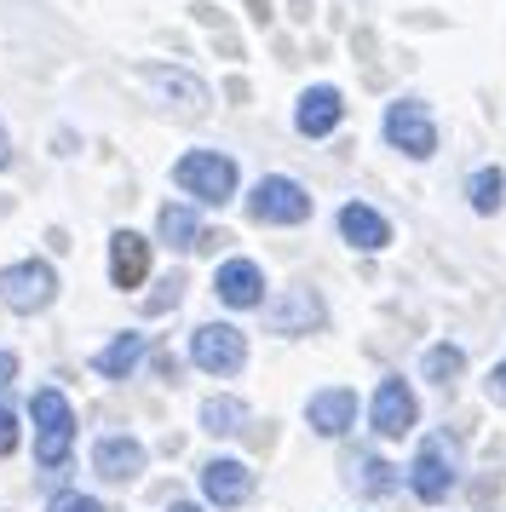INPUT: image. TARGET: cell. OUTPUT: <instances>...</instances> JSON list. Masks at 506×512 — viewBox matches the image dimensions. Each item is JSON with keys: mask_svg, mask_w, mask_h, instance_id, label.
Returning a JSON list of instances; mask_svg holds the SVG:
<instances>
[{"mask_svg": "<svg viewBox=\"0 0 506 512\" xmlns=\"http://www.w3.org/2000/svg\"><path fill=\"white\" fill-rule=\"evenodd\" d=\"M144 346H150L144 334H115L110 346L98 351V363H92V369L104 374V380H127V369H133L138 357H144Z\"/></svg>", "mask_w": 506, "mask_h": 512, "instance_id": "cell-18", "label": "cell"}, {"mask_svg": "<svg viewBox=\"0 0 506 512\" xmlns=\"http://www.w3.org/2000/svg\"><path fill=\"white\" fill-rule=\"evenodd\" d=\"M190 363L207 374H236L248 363V340L236 334L230 323H202L190 334Z\"/></svg>", "mask_w": 506, "mask_h": 512, "instance_id": "cell-4", "label": "cell"}, {"mask_svg": "<svg viewBox=\"0 0 506 512\" xmlns=\"http://www.w3.org/2000/svg\"><path fill=\"white\" fill-rule=\"evenodd\" d=\"M242 420H248V403H242V397H207L202 403V426L213 432V438L242 432Z\"/></svg>", "mask_w": 506, "mask_h": 512, "instance_id": "cell-20", "label": "cell"}, {"mask_svg": "<svg viewBox=\"0 0 506 512\" xmlns=\"http://www.w3.org/2000/svg\"><path fill=\"white\" fill-rule=\"evenodd\" d=\"M322 300L317 288H288L276 305H265V323H271V334H311V328H322Z\"/></svg>", "mask_w": 506, "mask_h": 512, "instance_id": "cell-8", "label": "cell"}, {"mask_svg": "<svg viewBox=\"0 0 506 512\" xmlns=\"http://www.w3.org/2000/svg\"><path fill=\"white\" fill-rule=\"evenodd\" d=\"M213 288H219V300H225L230 311H253V305L265 300V271H259L253 259H225L219 277H213Z\"/></svg>", "mask_w": 506, "mask_h": 512, "instance_id": "cell-10", "label": "cell"}, {"mask_svg": "<svg viewBox=\"0 0 506 512\" xmlns=\"http://www.w3.org/2000/svg\"><path fill=\"white\" fill-rule=\"evenodd\" d=\"M202 489L213 507H242L253 495V472L242 461H207L202 466Z\"/></svg>", "mask_w": 506, "mask_h": 512, "instance_id": "cell-12", "label": "cell"}, {"mask_svg": "<svg viewBox=\"0 0 506 512\" xmlns=\"http://www.w3.org/2000/svg\"><path fill=\"white\" fill-rule=\"evenodd\" d=\"M92 466H98L104 478H115V484H127V478L144 472V443H138V438H98Z\"/></svg>", "mask_w": 506, "mask_h": 512, "instance_id": "cell-16", "label": "cell"}, {"mask_svg": "<svg viewBox=\"0 0 506 512\" xmlns=\"http://www.w3.org/2000/svg\"><path fill=\"white\" fill-rule=\"evenodd\" d=\"M340 236L351 242V248H363V254H380V248L391 242V225L374 208H363V202H345L340 208Z\"/></svg>", "mask_w": 506, "mask_h": 512, "instance_id": "cell-14", "label": "cell"}, {"mask_svg": "<svg viewBox=\"0 0 506 512\" xmlns=\"http://www.w3.org/2000/svg\"><path fill=\"white\" fill-rule=\"evenodd\" d=\"M144 271H150V242H144L138 231H115V242H110V277H115V288H138Z\"/></svg>", "mask_w": 506, "mask_h": 512, "instance_id": "cell-15", "label": "cell"}, {"mask_svg": "<svg viewBox=\"0 0 506 512\" xmlns=\"http://www.w3.org/2000/svg\"><path fill=\"white\" fill-rule=\"evenodd\" d=\"M6 156H12V139H6V127H0V167H6Z\"/></svg>", "mask_w": 506, "mask_h": 512, "instance_id": "cell-29", "label": "cell"}, {"mask_svg": "<svg viewBox=\"0 0 506 512\" xmlns=\"http://www.w3.org/2000/svg\"><path fill=\"white\" fill-rule=\"evenodd\" d=\"M414 420H420V403H414L409 380H380V392H374V432L403 438V432H414Z\"/></svg>", "mask_w": 506, "mask_h": 512, "instance_id": "cell-9", "label": "cell"}, {"mask_svg": "<svg viewBox=\"0 0 506 512\" xmlns=\"http://www.w3.org/2000/svg\"><path fill=\"white\" fill-rule=\"evenodd\" d=\"M179 288H184L179 277H173V282H161V294H156V300H150V311H167V305L179 300Z\"/></svg>", "mask_w": 506, "mask_h": 512, "instance_id": "cell-26", "label": "cell"}, {"mask_svg": "<svg viewBox=\"0 0 506 512\" xmlns=\"http://www.w3.org/2000/svg\"><path fill=\"white\" fill-rule=\"evenodd\" d=\"M144 81L156 87V93L179 98V110H207V87L196 75H179V70H144Z\"/></svg>", "mask_w": 506, "mask_h": 512, "instance_id": "cell-19", "label": "cell"}, {"mask_svg": "<svg viewBox=\"0 0 506 512\" xmlns=\"http://www.w3.org/2000/svg\"><path fill=\"white\" fill-rule=\"evenodd\" d=\"M12 449H18V415L0 403V455H12Z\"/></svg>", "mask_w": 506, "mask_h": 512, "instance_id": "cell-24", "label": "cell"}, {"mask_svg": "<svg viewBox=\"0 0 506 512\" xmlns=\"http://www.w3.org/2000/svg\"><path fill=\"white\" fill-rule=\"evenodd\" d=\"M386 139H391V150H403V156H414V162H426V156L437 150V127H432V116H426V104H414V98L391 104L386 110Z\"/></svg>", "mask_w": 506, "mask_h": 512, "instance_id": "cell-7", "label": "cell"}, {"mask_svg": "<svg viewBox=\"0 0 506 512\" xmlns=\"http://www.w3.org/2000/svg\"><path fill=\"white\" fill-rule=\"evenodd\" d=\"M345 116V98L334 93V87H311V93L299 98V110H294V127L305 133V139H322V133H334Z\"/></svg>", "mask_w": 506, "mask_h": 512, "instance_id": "cell-13", "label": "cell"}, {"mask_svg": "<svg viewBox=\"0 0 506 512\" xmlns=\"http://www.w3.org/2000/svg\"><path fill=\"white\" fill-rule=\"evenodd\" d=\"M489 397H495V403H506V363L489 374Z\"/></svg>", "mask_w": 506, "mask_h": 512, "instance_id": "cell-28", "label": "cell"}, {"mask_svg": "<svg viewBox=\"0 0 506 512\" xmlns=\"http://www.w3.org/2000/svg\"><path fill=\"white\" fill-rule=\"evenodd\" d=\"M52 294H58V277L41 259H23L12 271H0V305H12V311H46Z\"/></svg>", "mask_w": 506, "mask_h": 512, "instance_id": "cell-6", "label": "cell"}, {"mask_svg": "<svg viewBox=\"0 0 506 512\" xmlns=\"http://www.w3.org/2000/svg\"><path fill=\"white\" fill-rule=\"evenodd\" d=\"M35 426H41V438H35V461L52 472H64V461H69V443H75V409H69V397H58V392H35Z\"/></svg>", "mask_w": 506, "mask_h": 512, "instance_id": "cell-2", "label": "cell"}, {"mask_svg": "<svg viewBox=\"0 0 506 512\" xmlns=\"http://www.w3.org/2000/svg\"><path fill=\"white\" fill-rule=\"evenodd\" d=\"M357 489H368V495H391V489H397V466L363 455V461H357Z\"/></svg>", "mask_w": 506, "mask_h": 512, "instance_id": "cell-23", "label": "cell"}, {"mask_svg": "<svg viewBox=\"0 0 506 512\" xmlns=\"http://www.w3.org/2000/svg\"><path fill=\"white\" fill-rule=\"evenodd\" d=\"M173 179H179V190H190L196 202H207V208H225L230 196H236V162L219 156V150H190V156H179Z\"/></svg>", "mask_w": 506, "mask_h": 512, "instance_id": "cell-1", "label": "cell"}, {"mask_svg": "<svg viewBox=\"0 0 506 512\" xmlns=\"http://www.w3.org/2000/svg\"><path fill=\"white\" fill-rule=\"evenodd\" d=\"M305 420H311V432H322V438H345L351 420H357V392L328 386V392H317L305 403Z\"/></svg>", "mask_w": 506, "mask_h": 512, "instance_id": "cell-11", "label": "cell"}, {"mask_svg": "<svg viewBox=\"0 0 506 512\" xmlns=\"http://www.w3.org/2000/svg\"><path fill=\"white\" fill-rule=\"evenodd\" d=\"M420 369H426V380H432V386H455L460 369H466V351H460V346H432Z\"/></svg>", "mask_w": 506, "mask_h": 512, "instance_id": "cell-22", "label": "cell"}, {"mask_svg": "<svg viewBox=\"0 0 506 512\" xmlns=\"http://www.w3.org/2000/svg\"><path fill=\"white\" fill-rule=\"evenodd\" d=\"M12 380H18V357H12V351H0V386H12Z\"/></svg>", "mask_w": 506, "mask_h": 512, "instance_id": "cell-27", "label": "cell"}, {"mask_svg": "<svg viewBox=\"0 0 506 512\" xmlns=\"http://www.w3.org/2000/svg\"><path fill=\"white\" fill-rule=\"evenodd\" d=\"M248 213L259 219V225H305V219H311V196H305L299 179L271 173V179H259V185H253Z\"/></svg>", "mask_w": 506, "mask_h": 512, "instance_id": "cell-3", "label": "cell"}, {"mask_svg": "<svg viewBox=\"0 0 506 512\" xmlns=\"http://www.w3.org/2000/svg\"><path fill=\"white\" fill-rule=\"evenodd\" d=\"M173 512H202V507H173Z\"/></svg>", "mask_w": 506, "mask_h": 512, "instance_id": "cell-30", "label": "cell"}, {"mask_svg": "<svg viewBox=\"0 0 506 512\" xmlns=\"http://www.w3.org/2000/svg\"><path fill=\"white\" fill-rule=\"evenodd\" d=\"M46 512H104V507H98L92 495H58V501H52Z\"/></svg>", "mask_w": 506, "mask_h": 512, "instance_id": "cell-25", "label": "cell"}, {"mask_svg": "<svg viewBox=\"0 0 506 512\" xmlns=\"http://www.w3.org/2000/svg\"><path fill=\"white\" fill-rule=\"evenodd\" d=\"M409 484L420 501H449V489H455V443L449 438H426L420 443V455L409 466Z\"/></svg>", "mask_w": 506, "mask_h": 512, "instance_id": "cell-5", "label": "cell"}, {"mask_svg": "<svg viewBox=\"0 0 506 512\" xmlns=\"http://www.w3.org/2000/svg\"><path fill=\"white\" fill-rule=\"evenodd\" d=\"M156 225H161V242H167V248H179V254H190V248H213V231H202L196 208H179V202H167Z\"/></svg>", "mask_w": 506, "mask_h": 512, "instance_id": "cell-17", "label": "cell"}, {"mask_svg": "<svg viewBox=\"0 0 506 512\" xmlns=\"http://www.w3.org/2000/svg\"><path fill=\"white\" fill-rule=\"evenodd\" d=\"M466 196H472V208H478V213H495V208H501V196H506V173H501V167H478V173H472V185H466Z\"/></svg>", "mask_w": 506, "mask_h": 512, "instance_id": "cell-21", "label": "cell"}]
</instances>
